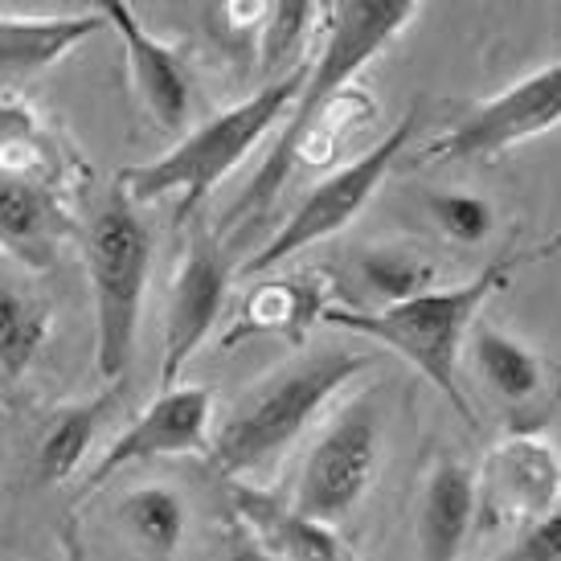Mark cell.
<instances>
[{
  "label": "cell",
  "instance_id": "6da1fadb",
  "mask_svg": "<svg viewBox=\"0 0 561 561\" xmlns=\"http://www.w3.org/2000/svg\"><path fill=\"white\" fill-rule=\"evenodd\" d=\"M533 254H541V250H533ZM533 254H500L476 279L459 283V287H443V291H422V296H410L393 308H377V312L328 308L324 324L398 353L410 369H419L455 405L459 419L471 422V402L459 390V353L468 344L471 328L480 324L483 304L496 296Z\"/></svg>",
  "mask_w": 561,
  "mask_h": 561
},
{
  "label": "cell",
  "instance_id": "7a4b0ae2",
  "mask_svg": "<svg viewBox=\"0 0 561 561\" xmlns=\"http://www.w3.org/2000/svg\"><path fill=\"white\" fill-rule=\"evenodd\" d=\"M365 369H369V357L341 344L304 348L287 365L271 369L221 419L218 435L209 443L214 468L221 476H250L275 463L320 419L332 393H341Z\"/></svg>",
  "mask_w": 561,
  "mask_h": 561
},
{
  "label": "cell",
  "instance_id": "3957f363",
  "mask_svg": "<svg viewBox=\"0 0 561 561\" xmlns=\"http://www.w3.org/2000/svg\"><path fill=\"white\" fill-rule=\"evenodd\" d=\"M304 82H308V66L287 70L283 79L266 82L263 91H254L250 99L218 111L214 119H205L202 127L185 131L164 157L124 169L115 185L124 188L136 205L176 193L181 197L176 202V218H193L205 197L263 144V136L279 124L287 111L296 107Z\"/></svg>",
  "mask_w": 561,
  "mask_h": 561
},
{
  "label": "cell",
  "instance_id": "277c9868",
  "mask_svg": "<svg viewBox=\"0 0 561 561\" xmlns=\"http://www.w3.org/2000/svg\"><path fill=\"white\" fill-rule=\"evenodd\" d=\"M324 16H328V37L324 46H320V58L308 66V82H304L296 107H291L287 124H283L279 140L271 148V157L259 164V172L250 176L247 193L230 209V221L247 218V214L259 218V214L271 209V202L291 181L287 160H291L296 140L312 127V119L320 115V107H324L328 99L348 91L360 70L374 62L377 54L419 16V4H410V0H348V4H328Z\"/></svg>",
  "mask_w": 561,
  "mask_h": 561
},
{
  "label": "cell",
  "instance_id": "5b68a950",
  "mask_svg": "<svg viewBox=\"0 0 561 561\" xmlns=\"http://www.w3.org/2000/svg\"><path fill=\"white\" fill-rule=\"evenodd\" d=\"M152 250V226L144 221L140 205L115 185L82 234V263L94 296V369L107 386H127L136 360Z\"/></svg>",
  "mask_w": 561,
  "mask_h": 561
},
{
  "label": "cell",
  "instance_id": "8992f818",
  "mask_svg": "<svg viewBox=\"0 0 561 561\" xmlns=\"http://www.w3.org/2000/svg\"><path fill=\"white\" fill-rule=\"evenodd\" d=\"M419 119H422V107H410L402 119L381 136V144H374L365 157L348 160L344 169L324 176V181L296 205V214L275 230V238H271L259 254H250L247 263H242V275H247V279H259V275H266V271L283 266L287 259H296V254H304V250H312L316 242L341 234L348 221H357L360 209L374 202L377 188L386 185L390 169L402 160L405 144H410V136H414Z\"/></svg>",
  "mask_w": 561,
  "mask_h": 561
},
{
  "label": "cell",
  "instance_id": "52a82bcc",
  "mask_svg": "<svg viewBox=\"0 0 561 561\" xmlns=\"http://www.w3.org/2000/svg\"><path fill=\"white\" fill-rule=\"evenodd\" d=\"M381 438H386V414L374 393H360L312 443V451L299 468L291 508L308 520L332 525V529L344 525L357 513L365 492L374 488L377 463H381Z\"/></svg>",
  "mask_w": 561,
  "mask_h": 561
},
{
  "label": "cell",
  "instance_id": "ba28073f",
  "mask_svg": "<svg viewBox=\"0 0 561 561\" xmlns=\"http://www.w3.org/2000/svg\"><path fill=\"white\" fill-rule=\"evenodd\" d=\"M561 124V62L533 70L496 99L463 111L438 140L422 148V164H471L492 160L516 144L546 136Z\"/></svg>",
  "mask_w": 561,
  "mask_h": 561
},
{
  "label": "cell",
  "instance_id": "9c48e42d",
  "mask_svg": "<svg viewBox=\"0 0 561 561\" xmlns=\"http://www.w3.org/2000/svg\"><path fill=\"white\" fill-rule=\"evenodd\" d=\"M561 504V451L546 435L500 438L476 471V529H529Z\"/></svg>",
  "mask_w": 561,
  "mask_h": 561
},
{
  "label": "cell",
  "instance_id": "30bf717a",
  "mask_svg": "<svg viewBox=\"0 0 561 561\" xmlns=\"http://www.w3.org/2000/svg\"><path fill=\"white\" fill-rule=\"evenodd\" d=\"M230 279H234V271H230L226 250L205 230H193L185 259L176 266V279H172L169 312H164V357H160L164 390L176 386V377L185 374L193 353L214 336L226 296H230Z\"/></svg>",
  "mask_w": 561,
  "mask_h": 561
},
{
  "label": "cell",
  "instance_id": "8fae6325",
  "mask_svg": "<svg viewBox=\"0 0 561 561\" xmlns=\"http://www.w3.org/2000/svg\"><path fill=\"white\" fill-rule=\"evenodd\" d=\"M214 443V393L205 386H169L157 393V402L131 419L124 435L94 459L87 476V492H99L111 476L124 468L164 459V455H202Z\"/></svg>",
  "mask_w": 561,
  "mask_h": 561
},
{
  "label": "cell",
  "instance_id": "7c38bea8",
  "mask_svg": "<svg viewBox=\"0 0 561 561\" xmlns=\"http://www.w3.org/2000/svg\"><path fill=\"white\" fill-rule=\"evenodd\" d=\"M468 341L471 369L483 381V390L504 405V414L513 422V435H541L549 414L561 405L558 365H549L541 353H533L529 344H520L488 320L471 328Z\"/></svg>",
  "mask_w": 561,
  "mask_h": 561
},
{
  "label": "cell",
  "instance_id": "4fadbf2b",
  "mask_svg": "<svg viewBox=\"0 0 561 561\" xmlns=\"http://www.w3.org/2000/svg\"><path fill=\"white\" fill-rule=\"evenodd\" d=\"M99 13L107 21V30H115L119 42H124L131 87L140 94L148 119L160 131H169V136H185L188 107H193V82H188V66L181 58V49L160 42L157 33L144 30L131 4L103 0Z\"/></svg>",
  "mask_w": 561,
  "mask_h": 561
},
{
  "label": "cell",
  "instance_id": "5bb4252c",
  "mask_svg": "<svg viewBox=\"0 0 561 561\" xmlns=\"http://www.w3.org/2000/svg\"><path fill=\"white\" fill-rule=\"evenodd\" d=\"M99 30H107L99 4L79 13H0V99H13L21 87L42 79Z\"/></svg>",
  "mask_w": 561,
  "mask_h": 561
},
{
  "label": "cell",
  "instance_id": "9a60e30c",
  "mask_svg": "<svg viewBox=\"0 0 561 561\" xmlns=\"http://www.w3.org/2000/svg\"><path fill=\"white\" fill-rule=\"evenodd\" d=\"M66 238H75V218L58 193L46 181L0 172V254L21 271H49Z\"/></svg>",
  "mask_w": 561,
  "mask_h": 561
},
{
  "label": "cell",
  "instance_id": "2e32d148",
  "mask_svg": "<svg viewBox=\"0 0 561 561\" xmlns=\"http://www.w3.org/2000/svg\"><path fill=\"white\" fill-rule=\"evenodd\" d=\"M476 533V471L455 459L435 455L422 476L414 508V553L419 561H459Z\"/></svg>",
  "mask_w": 561,
  "mask_h": 561
},
{
  "label": "cell",
  "instance_id": "e0dca14e",
  "mask_svg": "<svg viewBox=\"0 0 561 561\" xmlns=\"http://www.w3.org/2000/svg\"><path fill=\"white\" fill-rule=\"evenodd\" d=\"M328 275L324 271H296V275H275V279L254 283L234 328L221 336V344L247 341V336H283L291 344H304L328 312Z\"/></svg>",
  "mask_w": 561,
  "mask_h": 561
},
{
  "label": "cell",
  "instance_id": "ac0fdd59",
  "mask_svg": "<svg viewBox=\"0 0 561 561\" xmlns=\"http://www.w3.org/2000/svg\"><path fill=\"white\" fill-rule=\"evenodd\" d=\"M234 513L254 533V546H263L275 561H353L332 525L299 516L291 504L250 483H234Z\"/></svg>",
  "mask_w": 561,
  "mask_h": 561
},
{
  "label": "cell",
  "instance_id": "d6986e66",
  "mask_svg": "<svg viewBox=\"0 0 561 561\" xmlns=\"http://www.w3.org/2000/svg\"><path fill=\"white\" fill-rule=\"evenodd\" d=\"M119 398H124V386H107V390L87 398V402H70L54 414V422H49L42 443H37V459H33V471H37L42 488H58L82 468L99 426H103V419H107L111 405Z\"/></svg>",
  "mask_w": 561,
  "mask_h": 561
},
{
  "label": "cell",
  "instance_id": "ffe728a7",
  "mask_svg": "<svg viewBox=\"0 0 561 561\" xmlns=\"http://www.w3.org/2000/svg\"><path fill=\"white\" fill-rule=\"evenodd\" d=\"M49 328L54 308L46 296H37L13 266L0 263V377L16 381L30 374L37 353L46 348Z\"/></svg>",
  "mask_w": 561,
  "mask_h": 561
},
{
  "label": "cell",
  "instance_id": "44dd1931",
  "mask_svg": "<svg viewBox=\"0 0 561 561\" xmlns=\"http://www.w3.org/2000/svg\"><path fill=\"white\" fill-rule=\"evenodd\" d=\"M348 279L357 283V299L341 304V308L377 312V308H393V304H402L410 296H422L435 283V266L422 263L419 254H410V250H393V247L353 250Z\"/></svg>",
  "mask_w": 561,
  "mask_h": 561
},
{
  "label": "cell",
  "instance_id": "7402d4cb",
  "mask_svg": "<svg viewBox=\"0 0 561 561\" xmlns=\"http://www.w3.org/2000/svg\"><path fill=\"white\" fill-rule=\"evenodd\" d=\"M119 529L127 533V541L140 549L148 561H172L176 549L185 541L188 529V508L185 500L176 496L164 483H144V488H131L124 500H119Z\"/></svg>",
  "mask_w": 561,
  "mask_h": 561
},
{
  "label": "cell",
  "instance_id": "603a6c76",
  "mask_svg": "<svg viewBox=\"0 0 561 561\" xmlns=\"http://www.w3.org/2000/svg\"><path fill=\"white\" fill-rule=\"evenodd\" d=\"M46 157L49 144L37 127V115L16 99H0V172L42 181V172L49 164Z\"/></svg>",
  "mask_w": 561,
  "mask_h": 561
},
{
  "label": "cell",
  "instance_id": "cb8c5ba5",
  "mask_svg": "<svg viewBox=\"0 0 561 561\" xmlns=\"http://www.w3.org/2000/svg\"><path fill=\"white\" fill-rule=\"evenodd\" d=\"M316 16H324V4H304V0H283V4H266L263 30H259V70L275 75V70H296L291 54L299 42L308 37Z\"/></svg>",
  "mask_w": 561,
  "mask_h": 561
},
{
  "label": "cell",
  "instance_id": "d4e9b609",
  "mask_svg": "<svg viewBox=\"0 0 561 561\" xmlns=\"http://www.w3.org/2000/svg\"><path fill=\"white\" fill-rule=\"evenodd\" d=\"M426 209L438 221V230L451 242H459V247L483 242V238L492 234V221H496L492 205L483 202V197H471V193H431Z\"/></svg>",
  "mask_w": 561,
  "mask_h": 561
},
{
  "label": "cell",
  "instance_id": "484cf974",
  "mask_svg": "<svg viewBox=\"0 0 561 561\" xmlns=\"http://www.w3.org/2000/svg\"><path fill=\"white\" fill-rule=\"evenodd\" d=\"M496 561H561V504L541 520H533L529 529H520L516 546Z\"/></svg>",
  "mask_w": 561,
  "mask_h": 561
},
{
  "label": "cell",
  "instance_id": "4316f807",
  "mask_svg": "<svg viewBox=\"0 0 561 561\" xmlns=\"http://www.w3.org/2000/svg\"><path fill=\"white\" fill-rule=\"evenodd\" d=\"M230 561H275L271 553H266L263 546H254V541H247V546H238L234 553H230Z\"/></svg>",
  "mask_w": 561,
  "mask_h": 561
},
{
  "label": "cell",
  "instance_id": "83f0119b",
  "mask_svg": "<svg viewBox=\"0 0 561 561\" xmlns=\"http://www.w3.org/2000/svg\"><path fill=\"white\" fill-rule=\"evenodd\" d=\"M70 549H75V546H70ZM70 561H82V558H79V549H75V553H70Z\"/></svg>",
  "mask_w": 561,
  "mask_h": 561
}]
</instances>
